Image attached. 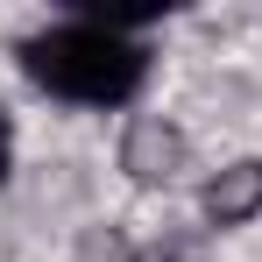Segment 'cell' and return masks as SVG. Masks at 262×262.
Masks as SVG:
<instances>
[{
  "mask_svg": "<svg viewBox=\"0 0 262 262\" xmlns=\"http://www.w3.org/2000/svg\"><path fill=\"white\" fill-rule=\"evenodd\" d=\"M21 64H29V78L57 99H78V106H121L142 92L149 78V50L135 43V36H114V29H99L85 14H71V21H57L43 36H29L21 43Z\"/></svg>",
  "mask_w": 262,
  "mask_h": 262,
  "instance_id": "1",
  "label": "cell"
},
{
  "mask_svg": "<svg viewBox=\"0 0 262 262\" xmlns=\"http://www.w3.org/2000/svg\"><path fill=\"white\" fill-rule=\"evenodd\" d=\"M121 170L135 184H170L184 170V128L163 121V114H135L128 135H121Z\"/></svg>",
  "mask_w": 262,
  "mask_h": 262,
  "instance_id": "2",
  "label": "cell"
},
{
  "mask_svg": "<svg viewBox=\"0 0 262 262\" xmlns=\"http://www.w3.org/2000/svg\"><path fill=\"white\" fill-rule=\"evenodd\" d=\"M206 220L213 227H241V220L262 213V156H241V163H227V170L206 184Z\"/></svg>",
  "mask_w": 262,
  "mask_h": 262,
  "instance_id": "3",
  "label": "cell"
},
{
  "mask_svg": "<svg viewBox=\"0 0 262 262\" xmlns=\"http://www.w3.org/2000/svg\"><path fill=\"white\" fill-rule=\"evenodd\" d=\"M7 163H14V128H7V114H0V184H7Z\"/></svg>",
  "mask_w": 262,
  "mask_h": 262,
  "instance_id": "4",
  "label": "cell"
}]
</instances>
